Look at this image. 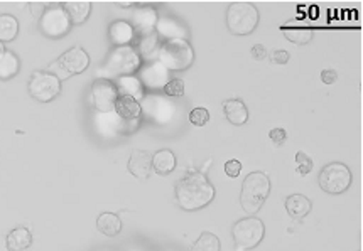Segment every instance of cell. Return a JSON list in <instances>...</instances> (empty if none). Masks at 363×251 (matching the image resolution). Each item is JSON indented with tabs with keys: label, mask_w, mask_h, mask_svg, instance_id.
I'll return each mask as SVG.
<instances>
[{
	"label": "cell",
	"mask_w": 363,
	"mask_h": 251,
	"mask_svg": "<svg viewBox=\"0 0 363 251\" xmlns=\"http://www.w3.org/2000/svg\"><path fill=\"white\" fill-rule=\"evenodd\" d=\"M142 88L147 90H164V86L169 83L171 71H167L157 59L149 61L145 66L139 69V78Z\"/></svg>",
	"instance_id": "7c38bea8"
},
{
	"label": "cell",
	"mask_w": 363,
	"mask_h": 251,
	"mask_svg": "<svg viewBox=\"0 0 363 251\" xmlns=\"http://www.w3.org/2000/svg\"><path fill=\"white\" fill-rule=\"evenodd\" d=\"M164 93L169 98H179L184 94V81L179 78H171L169 83L164 86Z\"/></svg>",
	"instance_id": "f1b7e54d"
},
{
	"label": "cell",
	"mask_w": 363,
	"mask_h": 251,
	"mask_svg": "<svg viewBox=\"0 0 363 251\" xmlns=\"http://www.w3.org/2000/svg\"><path fill=\"white\" fill-rule=\"evenodd\" d=\"M155 59L167 71H183L193 64L194 51L186 39H169V41H164L159 47Z\"/></svg>",
	"instance_id": "277c9868"
},
{
	"label": "cell",
	"mask_w": 363,
	"mask_h": 251,
	"mask_svg": "<svg viewBox=\"0 0 363 251\" xmlns=\"http://www.w3.org/2000/svg\"><path fill=\"white\" fill-rule=\"evenodd\" d=\"M176 164H178L176 155L167 149L157 150V152L153 155V171L157 172L159 176L171 174L176 169Z\"/></svg>",
	"instance_id": "7402d4cb"
},
{
	"label": "cell",
	"mask_w": 363,
	"mask_h": 251,
	"mask_svg": "<svg viewBox=\"0 0 363 251\" xmlns=\"http://www.w3.org/2000/svg\"><path fill=\"white\" fill-rule=\"evenodd\" d=\"M6 51H7V49H6V46H4L2 42H0V56H2L4 53H6Z\"/></svg>",
	"instance_id": "8d00e7d4"
},
{
	"label": "cell",
	"mask_w": 363,
	"mask_h": 251,
	"mask_svg": "<svg viewBox=\"0 0 363 251\" xmlns=\"http://www.w3.org/2000/svg\"><path fill=\"white\" fill-rule=\"evenodd\" d=\"M270 194V179L263 172H250L242 183L240 206L247 214H257Z\"/></svg>",
	"instance_id": "3957f363"
},
{
	"label": "cell",
	"mask_w": 363,
	"mask_h": 251,
	"mask_svg": "<svg viewBox=\"0 0 363 251\" xmlns=\"http://www.w3.org/2000/svg\"><path fill=\"white\" fill-rule=\"evenodd\" d=\"M110 41L115 47H122V46H131V42L136 37V32H133L131 23H125V20H117L110 25L109 31Z\"/></svg>",
	"instance_id": "e0dca14e"
},
{
	"label": "cell",
	"mask_w": 363,
	"mask_h": 251,
	"mask_svg": "<svg viewBox=\"0 0 363 251\" xmlns=\"http://www.w3.org/2000/svg\"><path fill=\"white\" fill-rule=\"evenodd\" d=\"M157 12L150 7H141L139 11L133 12L132 16V29L137 36L145 37L155 32V25H157Z\"/></svg>",
	"instance_id": "4fadbf2b"
},
{
	"label": "cell",
	"mask_w": 363,
	"mask_h": 251,
	"mask_svg": "<svg viewBox=\"0 0 363 251\" xmlns=\"http://www.w3.org/2000/svg\"><path fill=\"white\" fill-rule=\"evenodd\" d=\"M20 69L19 58L11 51H6L0 56V80H11Z\"/></svg>",
	"instance_id": "d4e9b609"
},
{
	"label": "cell",
	"mask_w": 363,
	"mask_h": 251,
	"mask_svg": "<svg viewBox=\"0 0 363 251\" xmlns=\"http://www.w3.org/2000/svg\"><path fill=\"white\" fill-rule=\"evenodd\" d=\"M29 93L41 103H49L61 93V81L47 71L32 73L29 81Z\"/></svg>",
	"instance_id": "30bf717a"
},
{
	"label": "cell",
	"mask_w": 363,
	"mask_h": 251,
	"mask_svg": "<svg viewBox=\"0 0 363 251\" xmlns=\"http://www.w3.org/2000/svg\"><path fill=\"white\" fill-rule=\"evenodd\" d=\"M90 66V56L83 47L75 46L71 49H68L66 53H63L56 59L54 63H51L47 66L46 71L51 73L58 78L59 81L68 80V78L81 75V73L86 71Z\"/></svg>",
	"instance_id": "8992f818"
},
{
	"label": "cell",
	"mask_w": 363,
	"mask_h": 251,
	"mask_svg": "<svg viewBox=\"0 0 363 251\" xmlns=\"http://www.w3.org/2000/svg\"><path fill=\"white\" fill-rule=\"evenodd\" d=\"M289 59H291V54H289L286 49H278L272 53V63L279 64V66L280 64H287Z\"/></svg>",
	"instance_id": "d6a6232c"
},
{
	"label": "cell",
	"mask_w": 363,
	"mask_h": 251,
	"mask_svg": "<svg viewBox=\"0 0 363 251\" xmlns=\"http://www.w3.org/2000/svg\"><path fill=\"white\" fill-rule=\"evenodd\" d=\"M68 17H70L71 24H83L86 19L90 17V12H92V2L88 0H75V2H64L61 4Z\"/></svg>",
	"instance_id": "ffe728a7"
},
{
	"label": "cell",
	"mask_w": 363,
	"mask_h": 251,
	"mask_svg": "<svg viewBox=\"0 0 363 251\" xmlns=\"http://www.w3.org/2000/svg\"><path fill=\"white\" fill-rule=\"evenodd\" d=\"M222 250V243H220V238L213 233L205 231L201 233L200 238L194 241L191 246V251H220Z\"/></svg>",
	"instance_id": "4316f807"
},
{
	"label": "cell",
	"mask_w": 363,
	"mask_h": 251,
	"mask_svg": "<svg viewBox=\"0 0 363 251\" xmlns=\"http://www.w3.org/2000/svg\"><path fill=\"white\" fill-rule=\"evenodd\" d=\"M71 20L68 17L61 4H54L49 8H46L44 14L39 19V27L41 32L49 39H59L66 36L71 29Z\"/></svg>",
	"instance_id": "9c48e42d"
},
{
	"label": "cell",
	"mask_w": 363,
	"mask_h": 251,
	"mask_svg": "<svg viewBox=\"0 0 363 251\" xmlns=\"http://www.w3.org/2000/svg\"><path fill=\"white\" fill-rule=\"evenodd\" d=\"M119 99L115 83L105 78H98L92 85V103L98 114H114L115 103Z\"/></svg>",
	"instance_id": "8fae6325"
},
{
	"label": "cell",
	"mask_w": 363,
	"mask_h": 251,
	"mask_svg": "<svg viewBox=\"0 0 363 251\" xmlns=\"http://www.w3.org/2000/svg\"><path fill=\"white\" fill-rule=\"evenodd\" d=\"M142 59L137 49L132 46H122L114 47V51L109 54L107 61L103 63L100 69V78L105 80H112V78H124V76H133L141 69Z\"/></svg>",
	"instance_id": "7a4b0ae2"
},
{
	"label": "cell",
	"mask_w": 363,
	"mask_h": 251,
	"mask_svg": "<svg viewBox=\"0 0 363 251\" xmlns=\"http://www.w3.org/2000/svg\"><path fill=\"white\" fill-rule=\"evenodd\" d=\"M189 122H191L194 127H205L206 123L210 122V111L206 108H193L189 111Z\"/></svg>",
	"instance_id": "83f0119b"
},
{
	"label": "cell",
	"mask_w": 363,
	"mask_h": 251,
	"mask_svg": "<svg viewBox=\"0 0 363 251\" xmlns=\"http://www.w3.org/2000/svg\"><path fill=\"white\" fill-rule=\"evenodd\" d=\"M232 235L233 241H235L237 245V250H252L263 240L266 226H263L262 219L255 218V216H249V218L237 221V223L233 224Z\"/></svg>",
	"instance_id": "52a82bcc"
},
{
	"label": "cell",
	"mask_w": 363,
	"mask_h": 251,
	"mask_svg": "<svg viewBox=\"0 0 363 251\" xmlns=\"http://www.w3.org/2000/svg\"><path fill=\"white\" fill-rule=\"evenodd\" d=\"M19 34V20L14 16L4 14L0 16V42L14 41Z\"/></svg>",
	"instance_id": "484cf974"
},
{
	"label": "cell",
	"mask_w": 363,
	"mask_h": 251,
	"mask_svg": "<svg viewBox=\"0 0 363 251\" xmlns=\"http://www.w3.org/2000/svg\"><path fill=\"white\" fill-rule=\"evenodd\" d=\"M115 114L120 120L125 122H132V120H139L142 115V106L139 102L129 98V97H119L115 103Z\"/></svg>",
	"instance_id": "ac0fdd59"
},
{
	"label": "cell",
	"mask_w": 363,
	"mask_h": 251,
	"mask_svg": "<svg viewBox=\"0 0 363 251\" xmlns=\"http://www.w3.org/2000/svg\"><path fill=\"white\" fill-rule=\"evenodd\" d=\"M296 162H297V172H299L301 176L309 174L311 169H313V160H311L309 155L304 152L296 154Z\"/></svg>",
	"instance_id": "f546056e"
},
{
	"label": "cell",
	"mask_w": 363,
	"mask_h": 251,
	"mask_svg": "<svg viewBox=\"0 0 363 251\" xmlns=\"http://www.w3.org/2000/svg\"><path fill=\"white\" fill-rule=\"evenodd\" d=\"M174 192L176 201L184 211L203 209L215 199L213 184L201 172H191V174L179 179Z\"/></svg>",
	"instance_id": "6da1fadb"
},
{
	"label": "cell",
	"mask_w": 363,
	"mask_h": 251,
	"mask_svg": "<svg viewBox=\"0 0 363 251\" xmlns=\"http://www.w3.org/2000/svg\"><path fill=\"white\" fill-rule=\"evenodd\" d=\"M29 8H31L32 16L36 17V19H41V16L44 14V11H46V6L41 2H37V4L32 2V4H29Z\"/></svg>",
	"instance_id": "d590c367"
},
{
	"label": "cell",
	"mask_w": 363,
	"mask_h": 251,
	"mask_svg": "<svg viewBox=\"0 0 363 251\" xmlns=\"http://www.w3.org/2000/svg\"><path fill=\"white\" fill-rule=\"evenodd\" d=\"M311 207L313 204H311L309 197L302 196V194H292L286 199V211L292 219H304L311 213Z\"/></svg>",
	"instance_id": "44dd1931"
},
{
	"label": "cell",
	"mask_w": 363,
	"mask_h": 251,
	"mask_svg": "<svg viewBox=\"0 0 363 251\" xmlns=\"http://www.w3.org/2000/svg\"><path fill=\"white\" fill-rule=\"evenodd\" d=\"M223 114L227 116V120L232 125H245L249 120V110L245 106V103L242 99L237 98H230V99H225L223 102Z\"/></svg>",
	"instance_id": "9a60e30c"
},
{
	"label": "cell",
	"mask_w": 363,
	"mask_h": 251,
	"mask_svg": "<svg viewBox=\"0 0 363 251\" xmlns=\"http://www.w3.org/2000/svg\"><path fill=\"white\" fill-rule=\"evenodd\" d=\"M240 172H242V162L240 160H237V159H232V160H228L227 164H225V174H227L228 177H239L240 176Z\"/></svg>",
	"instance_id": "4dcf8cb0"
},
{
	"label": "cell",
	"mask_w": 363,
	"mask_h": 251,
	"mask_svg": "<svg viewBox=\"0 0 363 251\" xmlns=\"http://www.w3.org/2000/svg\"><path fill=\"white\" fill-rule=\"evenodd\" d=\"M352 171L341 162H331L319 172V188L328 194H343L352 185Z\"/></svg>",
	"instance_id": "ba28073f"
},
{
	"label": "cell",
	"mask_w": 363,
	"mask_h": 251,
	"mask_svg": "<svg viewBox=\"0 0 363 251\" xmlns=\"http://www.w3.org/2000/svg\"><path fill=\"white\" fill-rule=\"evenodd\" d=\"M115 88H117V93H119V97H129L139 103L144 99V88H142L141 81L137 80L136 76L119 78L115 83Z\"/></svg>",
	"instance_id": "2e32d148"
},
{
	"label": "cell",
	"mask_w": 363,
	"mask_h": 251,
	"mask_svg": "<svg viewBox=\"0 0 363 251\" xmlns=\"http://www.w3.org/2000/svg\"><path fill=\"white\" fill-rule=\"evenodd\" d=\"M31 245H32V233L24 226L14 228L6 238V246L8 251H24Z\"/></svg>",
	"instance_id": "d6986e66"
},
{
	"label": "cell",
	"mask_w": 363,
	"mask_h": 251,
	"mask_svg": "<svg viewBox=\"0 0 363 251\" xmlns=\"http://www.w3.org/2000/svg\"><path fill=\"white\" fill-rule=\"evenodd\" d=\"M250 53H252V58L257 59V61H262V59L267 58V49L263 44H255L252 49H250Z\"/></svg>",
	"instance_id": "836d02e7"
},
{
	"label": "cell",
	"mask_w": 363,
	"mask_h": 251,
	"mask_svg": "<svg viewBox=\"0 0 363 251\" xmlns=\"http://www.w3.org/2000/svg\"><path fill=\"white\" fill-rule=\"evenodd\" d=\"M258 11L250 2H233L227 11V27L233 36H249L258 25Z\"/></svg>",
	"instance_id": "5b68a950"
},
{
	"label": "cell",
	"mask_w": 363,
	"mask_h": 251,
	"mask_svg": "<svg viewBox=\"0 0 363 251\" xmlns=\"http://www.w3.org/2000/svg\"><path fill=\"white\" fill-rule=\"evenodd\" d=\"M284 36H286L289 41L294 42V44H308V42L313 39V29L308 27V25H284L282 27Z\"/></svg>",
	"instance_id": "cb8c5ba5"
},
{
	"label": "cell",
	"mask_w": 363,
	"mask_h": 251,
	"mask_svg": "<svg viewBox=\"0 0 363 251\" xmlns=\"http://www.w3.org/2000/svg\"><path fill=\"white\" fill-rule=\"evenodd\" d=\"M127 169L137 179H149V176L153 174V154H149L147 150L133 149L129 157Z\"/></svg>",
	"instance_id": "5bb4252c"
},
{
	"label": "cell",
	"mask_w": 363,
	"mask_h": 251,
	"mask_svg": "<svg viewBox=\"0 0 363 251\" xmlns=\"http://www.w3.org/2000/svg\"><path fill=\"white\" fill-rule=\"evenodd\" d=\"M97 228L102 235L114 238L122 231V221L115 213H102L97 219Z\"/></svg>",
	"instance_id": "603a6c76"
},
{
	"label": "cell",
	"mask_w": 363,
	"mask_h": 251,
	"mask_svg": "<svg viewBox=\"0 0 363 251\" xmlns=\"http://www.w3.org/2000/svg\"><path fill=\"white\" fill-rule=\"evenodd\" d=\"M321 80H323V83L333 85V83H336V80H338V75H336V71H333V69H323Z\"/></svg>",
	"instance_id": "e575fe53"
},
{
	"label": "cell",
	"mask_w": 363,
	"mask_h": 251,
	"mask_svg": "<svg viewBox=\"0 0 363 251\" xmlns=\"http://www.w3.org/2000/svg\"><path fill=\"white\" fill-rule=\"evenodd\" d=\"M269 137H270V140L274 142L275 145L280 147V145L284 144V142L287 140V132L284 128H272L270 133H269Z\"/></svg>",
	"instance_id": "1f68e13d"
}]
</instances>
